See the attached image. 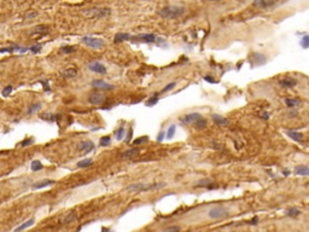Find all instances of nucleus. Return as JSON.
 Returning a JSON list of instances; mask_svg holds the SVG:
<instances>
[{"instance_id":"c756f323","label":"nucleus","mask_w":309,"mask_h":232,"mask_svg":"<svg viewBox=\"0 0 309 232\" xmlns=\"http://www.w3.org/2000/svg\"><path fill=\"white\" fill-rule=\"evenodd\" d=\"M40 109H41V104H40V103H35V104H32V105L28 108V111H27V114H28V115H32V114H34V113L39 111Z\"/></svg>"},{"instance_id":"a211bd4d","label":"nucleus","mask_w":309,"mask_h":232,"mask_svg":"<svg viewBox=\"0 0 309 232\" xmlns=\"http://www.w3.org/2000/svg\"><path fill=\"white\" fill-rule=\"evenodd\" d=\"M53 184H54L53 180H51V179H45V180H41V181L35 183V184L32 186V189H33V190H39V189H42V187H46V186H51V185H53Z\"/></svg>"},{"instance_id":"603ef678","label":"nucleus","mask_w":309,"mask_h":232,"mask_svg":"<svg viewBox=\"0 0 309 232\" xmlns=\"http://www.w3.org/2000/svg\"><path fill=\"white\" fill-rule=\"evenodd\" d=\"M132 134H133V131H132V129H129V132H128V135H127V137H126V139H124V140H126V143H129V141H130Z\"/></svg>"},{"instance_id":"39448f33","label":"nucleus","mask_w":309,"mask_h":232,"mask_svg":"<svg viewBox=\"0 0 309 232\" xmlns=\"http://www.w3.org/2000/svg\"><path fill=\"white\" fill-rule=\"evenodd\" d=\"M81 41H82L86 46H88V47H91V48H93V50H99V48H102V47L105 46L104 40H103V39H99V38L84 36V38L81 39Z\"/></svg>"},{"instance_id":"6e6552de","label":"nucleus","mask_w":309,"mask_h":232,"mask_svg":"<svg viewBox=\"0 0 309 232\" xmlns=\"http://www.w3.org/2000/svg\"><path fill=\"white\" fill-rule=\"evenodd\" d=\"M297 84H298V80L295 79V77H290V76L283 77V79L279 81V85L284 88H292V87L297 86Z\"/></svg>"},{"instance_id":"f03ea898","label":"nucleus","mask_w":309,"mask_h":232,"mask_svg":"<svg viewBox=\"0 0 309 232\" xmlns=\"http://www.w3.org/2000/svg\"><path fill=\"white\" fill-rule=\"evenodd\" d=\"M166 183H156V184H144V183H136V184H130L126 187L128 192L132 193H139V192H146L151 190H158L166 187Z\"/></svg>"},{"instance_id":"c9c22d12","label":"nucleus","mask_w":309,"mask_h":232,"mask_svg":"<svg viewBox=\"0 0 309 232\" xmlns=\"http://www.w3.org/2000/svg\"><path fill=\"white\" fill-rule=\"evenodd\" d=\"M41 119H42V120H46V121H51V122L57 121L56 115H52V114H44V115H41Z\"/></svg>"},{"instance_id":"2eb2a0df","label":"nucleus","mask_w":309,"mask_h":232,"mask_svg":"<svg viewBox=\"0 0 309 232\" xmlns=\"http://www.w3.org/2000/svg\"><path fill=\"white\" fill-rule=\"evenodd\" d=\"M211 119H213V122L215 125H217V126H223L225 127V126H228V123H229L228 119H226V117H223L221 115H217V114L211 115Z\"/></svg>"},{"instance_id":"f257e3e1","label":"nucleus","mask_w":309,"mask_h":232,"mask_svg":"<svg viewBox=\"0 0 309 232\" xmlns=\"http://www.w3.org/2000/svg\"><path fill=\"white\" fill-rule=\"evenodd\" d=\"M186 12V9L180 5H169L166 8H162L158 11V15L166 20H176L184 16Z\"/></svg>"},{"instance_id":"393cba45","label":"nucleus","mask_w":309,"mask_h":232,"mask_svg":"<svg viewBox=\"0 0 309 232\" xmlns=\"http://www.w3.org/2000/svg\"><path fill=\"white\" fill-rule=\"evenodd\" d=\"M252 57H254L252 60H255V63H254L252 65H260V64H265V63H266L265 56H262V54H260V53H254Z\"/></svg>"},{"instance_id":"de8ad7c7","label":"nucleus","mask_w":309,"mask_h":232,"mask_svg":"<svg viewBox=\"0 0 309 232\" xmlns=\"http://www.w3.org/2000/svg\"><path fill=\"white\" fill-rule=\"evenodd\" d=\"M259 221H260L259 216H254V218H252V219H251V220H250L248 224H249V225H252V226H255V225H257V224H259Z\"/></svg>"},{"instance_id":"c85d7f7f","label":"nucleus","mask_w":309,"mask_h":232,"mask_svg":"<svg viewBox=\"0 0 309 232\" xmlns=\"http://www.w3.org/2000/svg\"><path fill=\"white\" fill-rule=\"evenodd\" d=\"M92 165H93V160L92 159H85V160H82V161H80L79 163H77V167H79V168H87V167H90Z\"/></svg>"},{"instance_id":"ea45409f","label":"nucleus","mask_w":309,"mask_h":232,"mask_svg":"<svg viewBox=\"0 0 309 232\" xmlns=\"http://www.w3.org/2000/svg\"><path fill=\"white\" fill-rule=\"evenodd\" d=\"M12 90H14V87H12V86H6V87H5V88L2 91V94H3V97H9V96L11 94Z\"/></svg>"},{"instance_id":"37998d69","label":"nucleus","mask_w":309,"mask_h":232,"mask_svg":"<svg viewBox=\"0 0 309 232\" xmlns=\"http://www.w3.org/2000/svg\"><path fill=\"white\" fill-rule=\"evenodd\" d=\"M33 143H34V139H33V138H28V139L23 140L20 145H21V146H29V145H30V144H33Z\"/></svg>"},{"instance_id":"3c124183","label":"nucleus","mask_w":309,"mask_h":232,"mask_svg":"<svg viewBox=\"0 0 309 232\" xmlns=\"http://www.w3.org/2000/svg\"><path fill=\"white\" fill-rule=\"evenodd\" d=\"M269 116H271V114H269V113H267V111H265V113H262V114L260 115V117H261L262 120H268V119H269Z\"/></svg>"},{"instance_id":"a19ab883","label":"nucleus","mask_w":309,"mask_h":232,"mask_svg":"<svg viewBox=\"0 0 309 232\" xmlns=\"http://www.w3.org/2000/svg\"><path fill=\"white\" fill-rule=\"evenodd\" d=\"M175 86H176V82H170V84H168V85H167V86H166V87H164V88H163V90H162V92H163V93H164V92H168V91H172V90H173V88H174V87H175Z\"/></svg>"},{"instance_id":"4468645a","label":"nucleus","mask_w":309,"mask_h":232,"mask_svg":"<svg viewBox=\"0 0 309 232\" xmlns=\"http://www.w3.org/2000/svg\"><path fill=\"white\" fill-rule=\"evenodd\" d=\"M91 85H92V87L98 88V90H103V91H105V90H112V88H114L112 85H110V84H108V82H105V81H103V80H94V81H92Z\"/></svg>"},{"instance_id":"a878e982","label":"nucleus","mask_w":309,"mask_h":232,"mask_svg":"<svg viewBox=\"0 0 309 232\" xmlns=\"http://www.w3.org/2000/svg\"><path fill=\"white\" fill-rule=\"evenodd\" d=\"M207 125H208L207 120H205L204 117H200L198 121H196V122L193 123V127H194L196 129H204V128L207 127Z\"/></svg>"},{"instance_id":"58836bf2","label":"nucleus","mask_w":309,"mask_h":232,"mask_svg":"<svg viewBox=\"0 0 309 232\" xmlns=\"http://www.w3.org/2000/svg\"><path fill=\"white\" fill-rule=\"evenodd\" d=\"M148 140V137L147 135H144V137H141V138H138V139H135L134 141H133V144L134 145H141V144H144V143H146Z\"/></svg>"},{"instance_id":"0eeeda50","label":"nucleus","mask_w":309,"mask_h":232,"mask_svg":"<svg viewBox=\"0 0 309 232\" xmlns=\"http://www.w3.org/2000/svg\"><path fill=\"white\" fill-rule=\"evenodd\" d=\"M200 117H203L199 113H191V114H187L185 115L182 119H181V123L184 125H193L196 121H198Z\"/></svg>"},{"instance_id":"864d4df0","label":"nucleus","mask_w":309,"mask_h":232,"mask_svg":"<svg viewBox=\"0 0 309 232\" xmlns=\"http://www.w3.org/2000/svg\"><path fill=\"white\" fill-rule=\"evenodd\" d=\"M163 139H164V132H161L158 134V137H157V141H162Z\"/></svg>"},{"instance_id":"dca6fc26","label":"nucleus","mask_w":309,"mask_h":232,"mask_svg":"<svg viewBox=\"0 0 309 232\" xmlns=\"http://www.w3.org/2000/svg\"><path fill=\"white\" fill-rule=\"evenodd\" d=\"M138 155H139V149L134 147V149H129V150H127V151L122 152V153H121V159H123V160L134 159V157H136V156H138Z\"/></svg>"},{"instance_id":"8fccbe9b","label":"nucleus","mask_w":309,"mask_h":232,"mask_svg":"<svg viewBox=\"0 0 309 232\" xmlns=\"http://www.w3.org/2000/svg\"><path fill=\"white\" fill-rule=\"evenodd\" d=\"M41 84H42V86H44V90H45L46 92H50V91H51L50 86L47 85V80H45V81H41Z\"/></svg>"},{"instance_id":"ddd939ff","label":"nucleus","mask_w":309,"mask_h":232,"mask_svg":"<svg viewBox=\"0 0 309 232\" xmlns=\"http://www.w3.org/2000/svg\"><path fill=\"white\" fill-rule=\"evenodd\" d=\"M77 149H79V150L85 155V153H88L90 151H92V150L94 149V144H93L92 141H90V140H85V141H82V143L79 144Z\"/></svg>"},{"instance_id":"9d476101","label":"nucleus","mask_w":309,"mask_h":232,"mask_svg":"<svg viewBox=\"0 0 309 232\" xmlns=\"http://www.w3.org/2000/svg\"><path fill=\"white\" fill-rule=\"evenodd\" d=\"M194 187H207V189L211 190V189H217V187H219V185H217V184H215L211 179L205 178V179L199 180V181L194 185Z\"/></svg>"},{"instance_id":"473e14b6","label":"nucleus","mask_w":309,"mask_h":232,"mask_svg":"<svg viewBox=\"0 0 309 232\" xmlns=\"http://www.w3.org/2000/svg\"><path fill=\"white\" fill-rule=\"evenodd\" d=\"M44 168V165H41L40 161H33L32 162V171L36 172V171H41Z\"/></svg>"},{"instance_id":"bb28decb","label":"nucleus","mask_w":309,"mask_h":232,"mask_svg":"<svg viewBox=\"0 0 309 232\" xmlns=\"http://www.w3.org/2000/svg\"><path fill=\"white\" fill-rule=\"evenodd\" d=\"M301 213H302V212H301L298 208H290V209L285 210V215H287V216H290V218H296V216H298Z\"/></svg>"},{"instance_id":"72a5a7b5","label":"nucleus","mask_w":309,"mask_h":232,"mask_svg":"<svg viewBox=\"0 0 309 232\" xmlns=\"http://www.w3.org/2000/svg\"><path fill=\"white\" fill-rule=\"evenodd\" d=\"M175 131H176V126L175 125H172L169 128H168V131H167V139H172L173 138V135L175 134Z\"/></svg>"},{"instance_id":"4be33fe9","label":"nucleus","mask_w":309,"mask_h":232,"mask_svg":"<svg viewBox=\"0 0 309 232\" xmlns=\"http://www.w3.org/2000/svg\"><path fill=\"white\" fill-rule=\"evenodd\" d=\"M76 75H77V71L75 68H68L62 71V76H64L65 79H71V77H75Z\"/></svg>"},{"instance_id":"6ab92c4d","label":"nucleus","mask_w":309,"mask_h":232,"mask_svg":"<svg viewBox=\"0 0 309 232\" xmlns=\"http://www.w3.org/2000/svg\"><path fill=\"white\" fill-rule=\"evenodd\" d=\"M76 220H77V213H76V212H70V213L63 219L62 224H63V225H70L71 222H75Z\"/></svg>"},{"instance_id":"9b49d317","label":"nucleus","mask_w":309,"mask_h":232,"mask_svg":"<svg viewBox=\"0 0 309 232\" xmlns=\"http://www.w3.org/2000/svg\"><path fill=\"white\" fill-rule=\"evenodd\" d=\"M274 5H277V2L274 0H256L252 3V6H256L259 9H268Z\"/></svg>"},{"instance_id":"c03bdc74","label":"nucleus","mask_w":309,"mask_h":232,"mask_svg":"<svg viewBox=\"0 0 309 232\" xmlns=\"http://www.w3.org/2000/svg\"><path fill=\"white\" fill-rule=\"evenodd\" d=\"M289 117L290 119H295L297 115H298V110L297 109H290V111H289Z\"/></svg>"},{"instance_id":"f3484780","label":"nucleus","mask_w":309,"mask_h":232,"mask_svg":"<svg viewBox=\"0 0 309 232\" xmlns=\"http://www.w3.org/2000/svg\"><path fill=\"white\" fill-rule=\"evenodd\" d=\"M284 103L289 109H297L302 104V102L299 99H295V98H285Z\"/></svg>"},{"instance_id":"f8f14e48","label":"nucleus","mask_w":309,"mask_h":232,"mask_svg":"<svg viewBox=\"0 0 309 232\" xmlns=\"http://www.w3.org/2000/svg\"><path fill=\"white\" fill-rule=\"evenodd\" d=\"M88 102L93 105H100L105 102V97L102 94V93H92L90 97H88Z\"/></svg>"},{"instance_id":"7ed1b4c3","label":"nucleus","mask_w":309,"mask_h":232,"mask_svg":"<svg viewBox=\"0 0 309 232\" xmlns=\"http://www.w3.org/2000/svg\"><path fill=\"white\" fill-rule=\"evenodd\" d=\"M84 16L87 18H104L111 15V9L109 8H90L82 10Z\"/></svg>"},{"instance_id":"49530a36","label":"nucleus","mask_w":309,"mask_h":232,"mask_svg":"<svg viewBox=\"0 0 309 232\" xmlns=\"http://www.w3.org/2000/svg\"><path fill=\"white\" fill-rule=\"evenodd\" d=\"M36 12H29V14H27L26 15V17H24V20H27V21H29V20H33L34 17H36Z\"/></svg>"},{"instance_id":"b1692460","label":"nucleus","mask_w":309,"mask_h":232,"mask_svg":"<svg viewBox=\"0 0 309 232\" xmlns=\"http://www.w3.org/2000/svg\"><path fill=\"white\" fill-rule=\"evenodd\" d=\"M286 134L290 139L295 140V141H302L303 140V135L298 132H295V131H286Z\"/></svg>"},{"instance_id":"09e8293b","label":"nucleus","mask_w":309,"mask_h":232,"mask_svg":"<svg viewBox=\"0 0 309 232\" xmlns=\"http://www.w3.org/2000/svg\"><path fill=\"white\" fill-rule=\"evenodd\" d=\"M204 80L207 81V82H209V84H216V81L213 79L211 76H209V75H207V76H204Z\"/></svg>"},{"instance_id":"5fc2aeb1","label":"nucleus","mask_w":309,"mask_h":232,"mask_svg":"<svg viewBox=\"0 0 309 232\" xmlns=\"http://www.w3.org/2000/svg\"><path fill=\"white\" fill-rule=\"evenodd\" d=\"M289 174H290L289 171H284V175H289Z\"/></svg>"},{"instance_id":"a18cd8bd","label":"nucleus","mask_w":309,"mask_h":232,"mask_svg":"<svg viewBox=\"0 0 309 232\" xmlns=\"http://www.w3.org/2000/svg\"><path fill=\"white\" fill-rule=\"evenodd\" d=\"M29 50H30L32 52H34V53H38V52H40V51H41V45L32 46V47H29Z\"/></svg>"},{"instance_id":"1a4fd4ad","label":"nucleus","mask_w":309,"mask_h":232,"mask_svg":"<svg viewBox=\"0 0 309 232\" xmlns=\"http://www.w3.org/2000/svg\"><path fill=\"white\" fill-rule=\"evenodd\" d=\"M88 69L91 70V71H93V73H97V74H106V68L102 64V63H99V62H91V63H88Z\"/></svg>"},{"instance_id":"412c9836","label":"nucleus","mask_w":309,"mask_h":232,"mask_svg":"<svg viewBox=\"0 0 309 232\" xmlns=\"http://www.w3.org/2000/svg\"><path fill=\"white\" fill-rule=\"evenodd\" d=\"M132 36H133V35L127 34V33H118V34L115 35L114 41H115L116 44H118V42H122V41H126V40H132Z\"/></svg>"},{"instance_id":"e433bc0d","label":"nucleus","mask_w":309,"mask_h":232,"mask_svg":"<svg viewBox=\"0 0 309 232\" xmlns=\"http://www.w3.org/2000/svg\"><path fill=\"white\" fill-rule=\"evenodd\" d=\"M157 102H158V97H157V94H154L152 98H150V99L145 103V105H146V107H152V105L156 104Z\"/></svg>"},{"instance_id":"5701e85b","label":"nucleus","mask_w":309,"mask_h":232,"mask_svg":"<svg viewBox=\"0 0 309 232\" xmlns=\"http://www.w3.org/2000/svg\"><path fill=\"white\" fill-rule=\"evenodd\" d=\"M47 29H48L47 26H44V24L36 26V27L34 28V30L32 32V35H44V34L47 33Z\"/></svg>"},{"instance_id":"4c0bfd02","label":"nucleus","mask_w":309,"mask_h":232,"mask_svg":"<svg viewBox=\"0 0 309 232\" xmlns=\"http://www.w3.org/2000/svg\"><path fill=\"white\" fill-rule=\"evenodd\" d=\"M99 143H100L102 146H108V145H110V143H111V137H109V135L103 137Z\"/></svg>"},{"instance_id":"2f4dec72","label":"nucleus","mask_w":309,"mask_h":232,"mask_svg":"<svg viewBox=\"0 0 309 232\" xmlns=\"http://www.w3.org/2000/svg\"><path fill=\"white\" fill-rule=\"evenodd\" d=\"M299 44L303 48H309V35H303L299 40Z\"/></svg>"},{"instance_id":"423d86ee","label":"nucleus","mask_w":309,"mask_h":232,"mask_svg":"<svg viewBox=\"0 0 309 232\" xmlns=\"http://www.w3.org/2000/svg\"><path fill=\"white\" fill-rule=\"evenodd\" d=\"M160 38H157L153 34H140V35H135L132 36V40H136V41H141V42H156Z\"/></svg>"},{"instance_id":"20e7f679","label":"nucleus","mask_w":309,"mask_h":232,"mask_svg":"<svg viewBox=\"0 0 309 232\" xmlns=\"http://www.w3.org/2000/svg\"><path fill=\"white\" fill-rule=\"evenodd\" d=\"M231 215V210L225 207V206H221V204H217V206H214L211 207L209 210H208V216L213 220H220V219H225V218H228Z\"/></svg>"},{"instance_id":"79ce46f5","label":"nucleus","mask_w":309,"mask_h":232,"mask_svg":"<svg viewBox=\"0 0 309 232\" xmlns=\"http://www.w3.org/2000/svg\"><path fill=\"white\" fill-rule=\"evenodd\" d=\"M74 51H75V47H72V46H64V47H62V52L63 53H71Z\"/></svg>"},{"instance_id":"f704fd0d","label":"nucleus","mask_w":309,"mask_h":232,"mask_svg":"<svg viewBox=\"0 0 309 232\" xmlns=\"http://www.w3.org/2000/svg\"><path fill=\"white\" fill-rule=\"evenodd\" d=\"M181 231V227L179 225H173V226H169L167 228H164L162 232H180Z\"/></svg>"},{"instance_id":"aec40b11","label":"nucleus","mask_w":309,"mask_h":232,"mask_svg":"<svg viewBox=\"0 0 309 232\" xmlns=\"http://www.w3.org/2000/svg\"><path fill=\"white\" fill-rule=\"evenodd\" d=\"M295 174L307 177V175H309V167H307L305 165H299L295 168Z\"/></svg>"},{"instance_id":"7c9ffc66","label":"nucleus","mask_w":309,"mask_h":232,"mask_svg":"<svg viewBox=\"0 0 309 232\" xmlns=\"http://www.w3.org/2000/svg\"><path fill=\"white\" fill-rule=\"evenodd\" d=\"M115 135H116V139H117V140L123 139L124 135H126V128H124V127H120V128L115 132Z\"/></svg>"},{"instance_id":"cd10ccee","label":"nucleus","mask_w":309,"mask_h":232,"mask_svg":"<svg viewBox=\"0 0 309 232\" xmlns=\"http://www.w3.org/2000/svg\"><path fill=\"white\" fill-rule=\"evenodd\" d=\"M34 222H35V220H34V219H30V220L26 221L24 224H22L21 226H18V227L15 230V232H21V231H23V230H26V228L30 227L32 225H34Z\"/></svg>"}]
</instances>
